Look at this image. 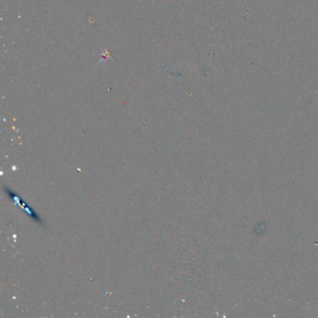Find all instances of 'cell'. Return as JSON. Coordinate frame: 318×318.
<instances>
[{
  "label": "cell",
  "instance_id": "obj_1",
  "mask_svg": "<svg viewBox=\"0 0 318 318\" xmlns=\"http://www.w3.org/2000/svg\"><path fill=\"white\" fill-rule=\"evenodd\" d=\"M3 190L5 191V193L10 197V200L13 201L14 202H16L17 204H19L20 207L23 208L25 212L27 213V215H28L29 217H30L33 220H35V221L37 222V223H39V224H43V221H42L41 218L39 217V214L36 212L32 207H30L28 204H27L26 202H24V201L20 197L19 195H18L17 193H14L13 191H11L10 189L7 188V187H5V186L3 187Z\"/></svg>",
  "mask_w": 318,
  "mask_h": 318
}]
</instances>
